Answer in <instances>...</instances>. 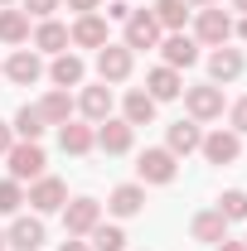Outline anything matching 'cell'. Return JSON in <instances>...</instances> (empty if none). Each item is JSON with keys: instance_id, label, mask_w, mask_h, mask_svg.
Returning a JSON list of instances; mask_svg holds the SVG:
<instances>
[{"instance_id": "6da1fadb", "label": "cell", "mask_w": 247, "mask_h": 251, "mask_svg": "<svg viewBox=\"0 0 247 251\" xmlns=\"http://www.w3.org/2000/svg\"><path fill=\"white\" fill-rule=\"evenodd\" d=\"M10 179H20V184H25V179H39V174H44V164H49V159H44V145H39V140H15V145H10Z\"/></svg>"}, {"instance_id": "7a4b0ae2", "label": "cell", "mask_w": 247, "mask_h": 251, "mask_svg": "<svg viewBox=\"0 0 247 251\" xmlns=\"http://www.w3.org/2000/svg\"><path fill=\"white\" fill-rule=\"evenodd\" d=\"M185 106H189V121H218L223 116V87L194 82V87H185Z\"/></svg>"}, {"instance_id": "3957f363", "label": "cell", "mask_w": 247, "mask_h": 251, "mask_svg": "<svg viewBox=\"0 0 247 251\" xmlns=\"http://www.w3.org/2000/svg\"><path fill=\"white\" fill-rule=\"evenodd\" d=\"M131 68H136V53H131L126 44H102V49H97V77H102L107 87H112V82H126Z\"/></svg>"}, {"instance_id": "277c9868", "label": "cell", "mask_w": 247, "mask_h": 251, "mask_svg": "<svg viewBox=\"0 0 247 251\" xmlns=\"http://www.w3.org/2000/svg\"><path fill=\"white\" fill-rule=\"evenodd\" d=\"M136 174H141V184H170V179L180 174V159L170 155L165 145H155V150H141V159H136Z\"/></svg>"}, {"instance_id": "5b68a950", "label": "cell", "mask_w": 247, "mask_h": 251, "mask_svg": "<svg viewBox=\"0 0 247 251\" xmlns=\"http://www.w3.org/2000/svg\"><path fill=\"white\" fill-rule=\"evenodd\" d=\"M160 39H165V29L155 25L151 10H131V15H126V39L122 44L131 53H136V49H160Z\"/></svg>"}, {"instance_id": "8992f818", "label": "cell", "mask_w": 247, "mask_h": 251, "mask_svg": "<svg viewBox=\"0 0 247 251\" xmlns=\"http://www.w3.org/2000/svg\"><path fill=\"white\" fill-rule=\"evenodd\" d=\"M25 203H30L34 213H59L63 203H68V184L54 179V174H39L30 184V193H25Z\"/></svg>"}, {"instance_id": "52a82bcc", "label": "cell", "mask_w": 247, "mask_h": 251, "mask_svg": "<svg viewBox=\"0 0 247 251\" xmlns=\"http://www.w3.org/2000/svg\"><path fill=\"white\" fill-rule=\"evenodd\" d=\"M97 222H102V203H97V198H73V203H63V232H68V237H88Z\"/></svg>"}, {"instance_id": "ba28073f", "label": "cell", "mask_w": 247, "mask_h": 251, "mask_svg": "<svg viewBox=\"0 0 247 251\" xmlns=\"http://www.w3.org/2000/svg\"><path fill=\"white\" fill-rule=\"evenodd\" d=\"M194 39L199 44H209V49H223L228 39H233V20L223 15V10H199V20H194Z\"/></svg>"}, {"instance_id": "9c48e42d", "label": "cell", "mask_w": 247, "mask_h": 251, "mask_svg": "<svg viewBox=\"0 0 247 251\" xmlns=\"http://www.w3.org/2000/svg\"><path fill=\"white\" fill-rule=\"evenodd\" d=\"M160 53H165V68H175V73H180V68H194V63H199V39H194V34H165V39H160Z\"/></svg>"}, {"instance_id": "30bf717a", "label": "cell", "mask_w": 247, "mask_h": 251, "mask_svg": "<svg viewBox=\"0 0 247 251\" xmlns=\"http://www.w3.org/2000/svg\"><path fill=\"white\" fill-rule=\"evenodd\" d=\"M136 145V126L131 121H97V150H107V155H126Z\"/></svg>"}, {"instance_id": "8fae6325", "label": "cell", "mask_w": 247, "mask_h": 251, "mask_svg": "<svg viewBox=\"0 0 247 251\" xmlns=\"http://www.w3.org/2000/svg\"><path fill=\"white\" fill-rule=\"evenodd\" d=\"M5 77H10L15 87H34V82L44 77L39 53H34V49H15V53H10V63H5Z\"/></svg>"}, {"instance_id": "7c38bea8", "label": "cell", "mask_w": 247, "mask_h": 251, "mask_svg": "<svg viewBox=\"0 0 247 251\" xmlns=\"http://www.w3.org/2000/svg\"><path fill=\"white\" fill-rule=\"evenodd\" d=\"M204 159L209 164H233V159L243 155V135L238 130H214V135H204Z\"/></svg>"}, {"instance_id": "4fadbf2b", "label": "cell", "mask_w": 247, "mask_h": 251, "mask_svg": "<svg viewBox=\"0 0 247 251\" xmlns=\"http://www.w3.org/2000/svg\"><path fill=\"white\" fill-rule=\"evenodd\" d=\"M189 232H194V242H204V247H218V242L228 237V218H223L218 208H204V213H194Z\"/></svg>"}, {"instance_id": "5bb4252c", "label": "cell", "mask_w": 247, "mask_h": 251, "mask_svg": "<svg viewBox=\"0 0 247 251\" xmlns=\"http://www.w3.org/2000/svg\"><path fill=\"white\" fill-rule=\"evenodd\" d=\"M5 247L39 251V247H44V222H39V218H15V222H10V232H5Z\"/></svg>"}, {"instance_id": "9a60e30c", "label": "cell", "mask_w": 247, "mask_h": 251, "mask_svg": "<svg viewBox=\"0 0 247 251\" xmlns=\"http://www.w3.org/2000/svg\"><path fill=\"white\" fill-rule=\"evenodd\" d=\"M146 92H151L155 101H175V97L185 92V77H180L175 68H165V63H160V68L146 73Z\"/></svg>"}, {"instance_id": "2e32d148", "label": "cell", "mask_w": 247, "mask_h": 251, "mask_svg": "<svg viewBox=\"0 0 247 251\" xmlns=\"http://www.w3.org/2000/svg\"><path fill=\"white\" fill-rule=\"evenodd\" d=\"M93 145H97L93 126H83V121H63L59 126V150H63V155H88Z\"/></svg>"}, {"instance_id": "e0dca14e", "label": "cell", "mask_w": 247, "mask_h": 251, "mask_svg": "<svg viewBox=\"0 0 247 251\" xmlns=\"http://www.w3.org/2000/svg\"><path fill=\"white\" fill-rule=\"evenodd\" d=\"M73 39H68V25H59L54 15L34 25V53H63Z\"/></svg>"}, {"instance_id": "ac0fdd59", "label": "cell", "mask_w": 247, "mask_h": 251, "mask_svg": "<svg viewBox=\"0 0 247 251\" xmlns=\"http://www.w3.org/2000/svg\"><path fill=\"white\" fill-rule=\"evenodd\" d=\"M49 77L59 82L63 92H68V87H83V77H88V63L78 58V53H68V49H63V53H54V68H49Z\"/></svg>"}, {"instance_id": "d6986e66", "label": "cell", "mask_w": 247, "mask_h": 251, "mask_svg": "<svg viewBox=\"0 0 247 251\" xmlns=\"http://www.w3.org/2000/svg\"><path fill=\"white\" fill-rule=\"evenodd\" d=\"M204 145V130H199V121H175L170 126V135H165V150L180 159V155H194Z\"/></svg>"}, {"instance_id": "ffe728a7", "label": "cell", "mask_w": 247, "mask_h": 251, "mask_svg": "<svg viewBox=\"0 0 247 251\" xmlns=\"http://www.w3.org/2000/svg\"><path fill=\"white\" fill-rule=\"evenodd\" d=\"M107 208H112V218H136L146 208V184H117L112 198H107Z\"/></svg>"}, {"instance_id": "44dd1931", "label": "cell", "mask_w": 247, "mask_h": 251, "mask_svg": "<svg viewBox=\"0 0 247 251\" xmlns=\"http://www.w3.org/2000/svg\"><path fill=\"white\" fill-rule=\"evenodd\" d=\"M243 49H228V44H223V49H214V53H209V77H214V82H233V77H243Z\"/></svg>"}, {"instance_id": "7402d4cb", "label": "cell", "mask_w": 247, "mask_h": 251, "mask_svg": "<svg viewBox=\"0 0 247 251\" xmlns=\"http://www.w3.org/2000/svg\"><path fill=\"white\" fill-rule=\"evenodd\" d=\"M68 39H73L78 49H102V44H112V39H107V20H102V15H83V20L68 29Z\"/></svg>"}, {"instance_id": "603a6c76", "label": "cell", "mask_w": 247, "mask_h": 251, "mask_svg": "<svg viewBox=\"0 0 247 251\" xmlns=\"http://www.w3.org/2000/svg\"><path fill=\"white\" fill-rule=\"evenodd\" d=\"M78 111H83L88 121H107V116H112V87H107V82L83 87V97H78Z\"/></svg>"}, {"instance_id": "cb8c5ba5", "label": "cell", "mask_w": 247, "mask_h": 251, "mask_svg": "<svg viewBox=\"0 0 247 251\" xmlns=\"http://www.w3.org/2000/svg\"><path fill=\"white\" fill-rule=\"evenodd\" d=\"M155 106H160V101H155L151 92H146V87H136V92H126V101H122V121H131V126H151L155 121Z\"/></svg>"}, {"instance_id": "d4e9b609", "label": "cell", "mask_w": 247, "mask_h": 251, "mask_svg": "<svg viewBox=\"0 0 247 251\" xmlns=\"http://www.w3.org/2000/svg\"><path fill=\"white\" fill-rule=\"evenodd\" d=\"M151 15H155V25H160V29L180 34V29H185V20H189V5H185V0H155Z\"/></svg>"}, {"instance_id": "484cf974", "label": "cell", "mask_w": 247, "mask_h": 251, "mask_svg": "<svg viewBox=\"0 0 247 251\" xmlns=\"http://www.w3.org/2000/svg\"><path fill=\"white\" fill-rule=\"evenodd\" d=\"M39 116H44L49 126H63L68 116H73V97L63 92V87H54V92H49L44 101H39Z\"/></svg>"}, {"instance_id": "4316f807", "label": "cell", "mask_w": 247, "mask_h": 251, "mask_svg": "<svg viewBox=\"0 0 247 251\" xmlns=\"http://www.w3.org/2000/svg\"><path fill=\"white\" fill-rule=\"evenodd\" d=\"M30 39V15L25 10H0V44H25Z\"/></svg>"}, {"instance_id": "83f0119b", "label": "cell", "mask_w": 247, "mask_h": 251, "mask_svg": "<svg viewBox=\"0 0 247 251\" xmlns=\"http://www.w3.org/2000/svg\"><path fill=\"white\" fill-rule=\"evenodd\" d=\"M44 130H49V121L39 116V106H20V111H15V135H20V140H39Z\"/></svg>"}, {"instance_id": "f1b7e54d", "label": "cell", "mask_w": 247, "mask_h": 251, "mask_svg": "<svg viewBox=\"0 0 247 251\" xmlns=\"http://www.w3.org/2000/svg\"><path fill=\"white\" fill-rule=\"evenodd\" d=\"M88 237H93V242H88L93 251H126V232H122V227H107V222H97Z\"/></svg>"}, {"instance_id": "f546056e", "label": "cell", "mask_w": 247, "mask_h": 251, "mask_svg": "<svg viewBox=\"0 0 247 251\" xmlns=\"http://www.w3.org/2000/svg\"><path fill=\"white\" fill-rule=\"evenodd\" d=\"M20 208H25V184L20 179H0V213L15 218Z\"/></svg>"}, {"instance_id": "4dcf8cb0", "label": "cell", "mask_w": 247, "mask_h": 251, "mask_svg": "<svg viewBox=\"0 0 247 251\" xmlns=\"http://www.w3.org/2000/svg\"><path fill=\"white\" fill-rule=\"evenodd\" d=\"M218 213H223L228 222H247V193L243 188H228V193L218 198Z\"/></svg>"}, {"instance_id": "1f68e13d", "label": "cell", "mask_w": 247, "mask_h": 251, "mask_svg": "<svg viewBox=\"0 0 247 251\" xmlns=\"http://www.w3.org/2000/svg\"><path fill=\"white\" fill-rule=\"evenodd\" d=\"M228 130H238V135H247V97H238V101H233V111H228Z\"/></svg>"}, {"instance_id": "d6a6232c", "label": "cell", "mask_w": 247, "mask_h": 251, "mask_svg": "<svg viewBox=\"0 0 247 251\" xmlns=\"http://www.w3.org/2000/svg\"><path fill=\"white\" fill-rule=\"evenodd\" d=\"M59 10V0H25V15H39V20H49Z\"/></svg>"}, {"instance_id": "836d02e7", "label": "cell", "mask_w": 247, "mask_h": 251, "mask_svg": "<svg viewBox=\"0 0 247 251\" xmlns=\"http://www.w3.org/2000/svg\"><path fill=\"white\" fill-rule=\"evenodd\" d=\"M126 15H131L126 0H107V20H126Z\"/></svg>"}, {"instance_id": "e575fe53", "label": "cell", "mask_w": 247, "mask_h": 251, "mask_svg": "<svg viewBox=\"0 0 247 251\" xmlns=\"http://www.w3.org/2000/svg\"><path fill=\"white\" fill-rule=\"evenodd\" d=\"M10 145H15V126L0 121V155H10Z\"/></svg>"}, {"instance_id": "d590c367", "label": "cell", "mask_w": 247, "mask_h": 251, "mask_svg": "<svg viewBox=\"0 0 247 251\" xmlns=\"http://www.w3.org/2000/svg\"><path fill=\"white\" fill-rule=\"evenodd\" d=\"M97 5L102 0H68V10H78V15H97Z\"/></svg>"}, {"instance_id": "8d00e7d4", "label": "cell", "mask_w": 247, "mask_h": 251, "mask_svg": "<svg viewBox=\"0 0 247 251\" xmlns=\"http://www.w3.org/2000/svg\"><path fill=\"white\" fill-rule=\"evenodd\" d=\"M59 251H93V247H88V242H78V237H68V242H63Z\"/></svg>"}, {"instance_id": "74e56055", "label": "cell", "mask_w": 247, "mask_h": 251, "mask_svg": "<svg viewBox=\"0 0 247 251\" xmlns=\"http://www.w3.org/2000/svg\"><path fill=\"white\" fill-rule=\"evenodd\" d=\"M218 251H247V242H228V237H223V242H218Z\"/></svg>"}, {"instance_id": "f35d334b", "label": "cell", "mask_w": 247, "mask_h": 251, "mask_svg": "<svg viewBox=\"0 0 247 251\" xmlns=\"http://www.w3.org/2000/svg\"><path fill=\"white\" fill-rule=\"evenodd\" d=\"M189 10H209V5H214V0H185Z\"/></svg>"}, {"instance_id": "ab89813d", "label": "cell", "mask_w": 247, "mask_h": 251, "mask_svg": "<svg viewBox=\"0 0 247 251\" xmlns=\"http://www.w3.org/2000/svg\"><path fill=\"white\" fill-rule=\"evenodd\" d=\"M233 10H243V15H247V0H233Z\"/></svg>"}, {"instance_id": "60d3db41", "label": "cell", "mask_w": 247, "mask_h": 251, "mask_svg": "<svg viewBox=\"0 0 247 251\" xmlns=\"http://www.w3.org/2000/svg\"><path fill=\"white\" fill-rule=\"evenodd\" d=\"M238 34H243V39H247V15H243V25H238Z\"/></svg>"}, {"instance_id": "b9f144b4", "label": "cell", "mask_w": 247, "mask_h": 251, "mask_svg": "<svg viewBox=\"0 0 247 251\" xmlns=\"http://www.w3.org/2000/svg\"><path fill=\"white\" fill-rule=\"evenodd\" d=\"M0 251H5V232H0Z\"/></svg>"}, {"instance_id": "7bdbcfd3", "label": "cell", "mask_w": 247, "mask_h": 251, "mask_svg": "<svg viewBox=\"0 0 247 251\" xmlns=\"http://www.w3.org/2000/svg\"><path fill=\"white\" fill-rule=\"evenodd\" d=\"M0 73H5V63H0Z\"/></svg>"}, {"instance_id": "ee69618b", "label": "cell", "mask_w": 247, "mask_h": 251, "mask_svg": "<svg viewBox=\"0 0 247 251\" xmlns=\"http://www.w3.org/2000/svg\"><path fill=\"white\" fill-rule=\"evenodd\" d=\"M0 5H10V0H0Z\"/></svg>"}]
</instances>
